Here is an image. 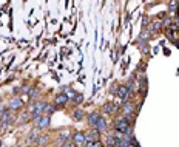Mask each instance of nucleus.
Returning <instances> with one entry per match:
<instances>
[{"label":"nucleus","instance_id":"f8f14e48","mask_svg":"<svg viewBox=\"0 0 179 147\" xmlns=\"http://www.w3.org/2000/svg\"><path fill=\"white\" fill-rule=\"evenodd\" d=\"M131 112H133V105H131V104H125V105H124V113H125V116H127V115H131Z\"/></svg>","mask_w":179,"mask_h":147},{"label":"nucleus","instance_id":"7ed1b4c3","mask_svg":"<svg viewBox=\"0 0 179 147\" xmlns=\"http://www.w3.org/2000/svg\"><path fill=\"white\" fill-rule=\"evenodd\" d=\"M49 126V116H39L36 119V127L37 129H45Z\"/></svg>","mask_w":179,"mask_h":147},{"label":"nucleus","instance_id":"2eb2a0df","mask_svg":"<svg viewBox=\"0 0 179 147\" xmlns=\"http://www.w3.org/2000/svg\"><path fill=\"white\" fill-rule=\"evenodd\" d=\"M63 139H65V141L68 139V133H62V135H60V141H63Z\"/></svg>","mask_w":179,"mask_h":147},{"label":"nucleus","instance_id":"ddd939ff","mask_svg":"<svg viewBox=\"0 0 179 147\" xmlns=\"http://www.w3.org/2000/svg\"><path fill=\"white\" fill-rule=\"evenodd\" d=\"M54 110H56V107H54V105H48V104H47V105H45V110H43V112H47L48 115H51V113L54 112Z\"/></svg>","mask_w":179,"mask_h":147},{"label":"nucleus","instance_id":"f257e3e1","mask_svg":"<svg viewBox=\"0 0 179 147\" xmlns=\"http://www.w3.org/2000/svg\"><path fill=\"white\" fill-rule=\"evenodd\" d=\"M114 130L119 132V133H122V135H128V132H130V122H128L127 116L117 119L116 124H114Z\"/></svg>","mask_w":179,"mask_h":147},{"label":"nucleus","instance_id":"6e6552de","mask_svg":"<svg viewBox=\"0 0 179 147\" xmlns=\"http://www.w3.org/2000/svg\"><path fill=\"white\" fill-rule=\"evenodd\" d=\"M117 108V105L116 104H113V102H106L104 104V107H102V110H104L105 113H113L114 110Z\"/></svg>","mask_w":179,"mask_h":147},{"label":"nucleus","instance_id":"0eeeda50","mask_svg":"<svg viewBox=\"0 0 179 147\" xmlns=\"http://www.w3.org/2000/svg\"><path fill=\"white\" fill-rule=\"evenodd\" d=\"M94 127H96V130L97 132H104L106 129V122H105V119L102 118V116H99V119H97V122L94 124Z\"/></svg>","mask_w":179,"mask_h":147},{"label":"nucleus","instance_id":"dca6fc26","mask_svg":"<svg viewBox=\"0 0 179 147\" xmlns=\"http://www.w3.org/2000/svg\"><path fill=\"white\" fill-rule=\"evenodd\" d=\"M63 147H74V144H71V142H67V144L63 146Z\"/></svg>","mask_w":179,"mask_h":147},{"label":"nucleus","instance_id":"4468645a","mask_svg":"<svg viewBox=\"0 0 179 147\" xmlns=\"http://www.w3.org/2000/svg\"><path fill=\"white\" fill-rule=\"evenodd\" d=\"M82 101H83V96L81 95V93H79V95H76V96H74V102H76V104H81Z\"/></svg>","mask_w":179,"mask_h":147},{"label":"nucleus","instance_id":"f3484780","mask_svg":"<svg viewBox=\"0 0 179 147\" xmlns=\"http://www.w3.org/2000/svg\"><path fill=\"white\" fill-rule=\"evenodd\" d=\"M0 146H2V141H0Z\"/></svg>","mask_w":179,"mask_h":147},{"label":"nucleus","instance_id":"20e7f679","mask_svg":"<svg viewBox=\"0 0 179 147\" xmlns=\"http://www.w3.org/2000/svg\"><path fill=\"white\" fill-rule=\"evenodd\" d=\"M85 142H87V138H85L83 133H76L74 135V144L76 146L82 147V146H85Z\"/></svg>","mask_w":179,"mask_h":147},{"label":"nucleus","instance_id":"9b49d317","mask_svg":"<svg viewBox=\"0 0 179 147\" xmlns=\"http://www.w3.org/2000/svg\"><path fill=\"white\" fill-rule=\"evenodd\" d=\"M73 118H74V119H77V121H81V119L83 118V112H82V110H74Z\"/></svg>","mask_w":179,"mask_h":147},{"label":"nucleus","instance_id":"423d86ee","mask_svg":"<svg viewBox=\"0 0 179 147\" xmlns=\"http://www.w3.org/2000/svg\"><path fill=\"white\" fill-rule=\"evenodd\" d=\"M22 105H23V102H22L20 98H14V99L9 102V110H19Z\"/></svg>","mask_w":179,"mask_h":147},{"label":"nucleus","instance_id":"39448f33","mask_svg":"<svg viewBox=\"0 0 179 147\" xmlns=\"http://www.w3.org/2000/svg\"><path fill=\"white\" fill-rule=\"evenodd\" d=\"M117 96H119L120 99H127V98L130 96V92H128L127 85H120L119 88H117Z\"/></svg>","mask_w":179,"mask_h":147},{"label":"nucleus","instance_id":"f03ea898","mask_svg":"<svg viewBox=\"0 0 179 147\" xmlns=\"http://www.w3.org/2000/svg\"><path fill=\"white\" fill-rule=\"evenodd\" d=\"M45 102H36L34 104V107H33V112H31V115H33V118H39V116L42 115V112L45 110Z\"/></svg>","mask_w":179,"mask_h":147},{"label":"nucleus","instance_id":"9d476101","mask_svg":"<svg viewBox=\"0 0 179 147\" xmlns=\"http://www.w3.org/2000/svg\"><path fill=\"white\" fill-rule=\"evenodd\" d=\"M99 116H100V115H99L97 112H93V113H90V116H88V121H90V124H93V126H94V124L97 122Z\"/></svg>","mask_w":179,"mask_h":147},{"label":"nucleus","instance_id":"1a4fd4ad","mask_svg":"<svg viewBox=\"0 0 179 147\" xmlns=\"http://www.w3.org/2000/svg\"><path fill=\"white\" fill-rule=\"evenodd\" d=\"M67 102H68V96H67V95L60 93V95H57V96H56V104L63 105V104H67Z\"/></svg>","mask_w":179,"mask_h":147}]
</instances>
